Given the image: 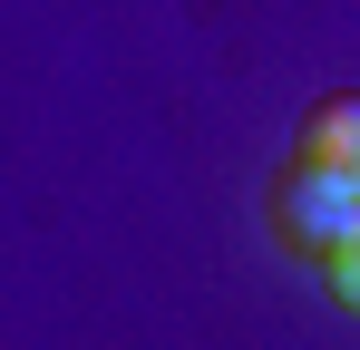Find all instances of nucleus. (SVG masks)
I'll return each instance as SVG.
<instances>
[{
  "instance_id": "f03ea898",
  "label": "nucleus",
  "mask_w": 360,
  "mask_h": 350,
  "mask_svg": "<svg viewBox=\"0 0 360 350\" xmlns=\"http://www.w3.org/2000/svg\"><path fill=\"white\" fill-rule=\"evenodd\" d=\"M292 166H321V175H341V185H360V98H321V108L302 117Z\"/></svg>"
},
{
  "instance_id": "f257e3e1",
  "label": "nucleus",
  "mask_w": 360,
  "mask_h": 350,
  "mask_svg": "<svg viewBox=\"0 0 360 350\" xmlns=\"http://www.w3.org/2000/svg\"><path fill=\"white\" fill-rule=\"evenodd\" d=\"M273 224L292 233V243H311V253H331V243L360 224V185H341V175H321V166H283Z\"/></svg>"
},
{
  "instance_id": "7ed1b4c3",
  "label": "nucleus",
  "mask_w": 360,
  "mask_h": 350,
  "mask_svg": "<svg viewBox=\"0 0 360 350\" xmlns=\"http://www.w3.org/2000/svg\"><path fill=\"white\" fill-rule=\"evenodd\" d=\"M321 283H331V302H341V311H351V321H360V224L341 233L331 253H321Z\"/></svg>"
}]
</instances>
